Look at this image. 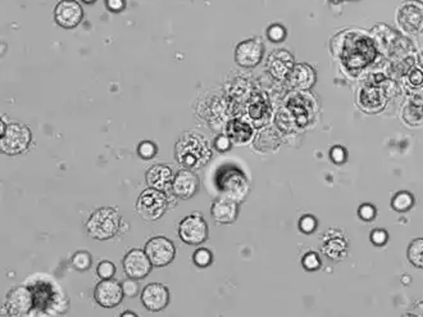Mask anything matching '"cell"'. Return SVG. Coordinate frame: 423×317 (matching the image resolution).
Masks as SVG:
<instances>
[{
	"label": "cell",
	"instance_id": "cell-1",
	"mask_svg": "<svg viewBox=\"0 0 423 317\" xmlns=\"http://www.w3.org/2000/svg\"><path fill=\"white\" fill-rule=\"evenodd\" d=\"M337 37L340 43L334 40V49L348 70L358 72L375 61L377 49L371 37L357 31H345Z\"/></svg>",
	"mask_w": 423,
	"mask_h": 317
},
{
	"label": "cell",
	"instance_id": "cell-2",
	"mask_svg": "<svg viewBox=\"0 0 423 317\" xmlns=\"http://www.w3.org/2000/svg\"><path fill=\"white\" fill-rule=\"evenodd\" d=\"M212 154L209 141L197 132H185L174 147L176 161L188 170L203 167Z\"/></svg>",
	"mask_w": 423,
	"mask_h": 317
},
{
	"label": "cell",
	"instance_id": "cell-3",
	"mask_svg": "<svg viewBox=\"0 0 423 317\" xmlns=\"http://www.w3.org/2000/svg\"><path fill=\"white\" fill-rule=\"evenodd\" d=\"M216 188L221 197L237 203L244 202L251 192L248 177L240 168L233 165H227L217 171Z\"/></svg>",
	"mask_w": 423,
	"mask_h": 317
},
{
	"label": "cell",
	"instance_id": "cell-4",
	"mask_svg": "<svg viewBox=\"0 0 423 317\" xmlns=\"http://www.w3.org/2000/svg\"><path fill=\"white\" fill-rule=\"evenodd\" d=\"M121 228V216L114 207H100L87 221V234L96 240H108L116 237Z\"/></svg>",
	"mask_w": 423,
	"mask_h": 317
},
{
	"label": "cell",
	"instance_id": "cell-5",
	"mask_svg": "<svg viewBox=\"0 0 423 317\" xmlns=\"http://www.w3.org/2000/svg\"><path fill=\"white\" fill-rule=\"evenodd\" d=\"M33 139V135L26 125L6 124L1 120V139L0 148L1 152L8 156H16L28 148Z\"/></svg>",
	"mask_w": 423,
	"mask_h": 317
},
{
	"label": "cell",
	"instance_id": "cell-6",
	"mask_svg": "<svg viewBox=\"0 0 423 317\" xmlns=\"http://www.w3.org/2000/svg\"><path fill=\"white\" fill-rule=\"evenodd\" d=\"M168 210V198L162 190L147 188L138 195L136 212L145 221H158Z\"/></svg>",
	"mask_w": 423,
	"mask_h": 317
},
{
	"label": "cell",
	"instance_id": "cell-7",
	"mask_svg": "<svg viewBox=\"0 0 423 317\" xmlns=\"http://www.w3.org/2000/svg\"><path fill=\"white\" fill-rule=\"evenodd\" d=\"M397 24L402 31L415 35L423 31V3L420 0H406L397 10Z\"/></svg>",
	"mask_w": 423,
	"mask_h": 317
},
{
	"label": "cell",
	"instance_id": "cell-8",
	"mask_svg": "<svg viewBox=\"0 0 423 317\" xmlns=\"http://www.w3.org/2000/svg\"><path fill=\"white\" fill-rule=\"evenodd\" d=\"M209 229L201 213H191L179 224V237L189 246H200L208 239Z\"/></svg>",
	"mask_w": 423,
	"mask_h": 317
},
{
	"label": "cell",
	"instance_id": "cell-9",
	"mask_svg": "<svg viewBox=\"0 0 423 317\" xmlns=\"http://www.w3.org/2000/svg\"><path fill=\"white\" fill-rule=\"evenodd\" d=\"M34 291L26 287H17L9 291L3 309L4 316H26L34 309Z\"/></svg>",
	"mask_w": 423,
	"mask_h": 317
},
{
	"label": "cell",
	"instance_id": "cell-10",
	"mask_svg": "<svg viewBox=\"0 0 423 317\" xmlns=\"http://www.w3.org/2000/svg\"><path fill=\"white\" fill-rule=\"evenodd\" d=\"M144 251L154 267H164L171 264L176 257V247L172 240L165 237H153L149 239Z\"/></svg>",
	"mask_w": 423,
	"mask_h": 317
},
{
	"label": "cell",
	"instance_id": "cell-11",
	"mask_svg": "<svg viewBox=\"0 0 423 317\" xmlns=\"http://www.w3.org/2000/svg\"><path fill=\"white\" fill-rule=\"evenodd\" d=\"M123 271L132 279L143 280L145 279L149 273H152V269L154 267L150 258L147 257V252L143 249H131L127 252L123 261Z\"/></svg>",
	"mask_w": 423,
	"mask_h": 317
},
{
	"label": "cell",
	"instance_id": "cell-12",
	"mask_svg": "<svg viewBox=\"0 0 423 317\" xmlns=\"http://www.w3.org/2000/svg\"><path fill=\"white\" fill-rule=\"evenodd\" d=\"M320 244L322 252L334 261H343L348 255V238L340 230L330 229L325 231L321 237Z\"/></svg>",
	"mask_w": 423,
	"mask_h": 317
},
{
	"label": "cell",
	"instance_id": "cell-13",
	"mask_svg": "<svg viewBox=\"0 0 423 317\" xmlns=\"http://www.w3.org/2000/svg\"><path fill=\"white\" fill-rule=\"evenodd\" d=\"M125 294L122 291V284L114 279H102V282L96 284L94 291L96 302L103 309H114L117 307Z\"/></svg>",
	"mask_w": 423,
	"mask_h": 317
},
{
	"label": "cell",
	"instance_id": "cell-14",
	"mask_svg": "<svg viewBox=\"0 0 423 317\" xmlns=\"http://www.w3.org/2000/svg\"><path fill=\"white\" fill-rule=\"evenodd\" d=\"M264 53V46L260 39H246L236 46L235 61L245 69L255 67L262 61Z\"/></svg>",
	"mask_w": 423,
	"mask_h": 317
},
{
	"label": "cell",
	"instance_id": "cell-15",
	"mask_svg": "<svg viewBox=\"0 0 423 317\" xmlns=\"http://www.w3.org/2000/svg\"><path fill=\"white\" fill-rule=\"evenodd\" d=\"M141 303L150 312H159L170 303L168 288L159 282H150L141 291Z\"/></svg>",
	"mask_w": 423,
	"mask_h": 317
},
{
	"label": "cell",
	"instance_id": "cell-16",
	"mask_svg": "<svg viewBox=\"0 0 423 317\" xmlns=\"http://www.w3.org/2000/svg\"><path fill=\"white\" fill-rule=\"evenodd\" d=\"M84 12L76 0H61L54 9V19L63 28H75L82 21Z\"/></svg>",
	"mask_w": 423,
	"mask_h": 317
},
{
	"label": "cell",
	"instance_id": "cell-17",
	"mask_svg": "<svg viewBox=\"0 0 423 317\" xmlns=\"http://www.w3.org/2000/svg\"><path fill=\"white\" fill-rule=\"evenodd\" d=\"M199 177L191 170H181L173 177L172 190L180 199H191L199 192Z\"/></svg>",
	"mask_w": 423,
	"mask_h": 317
},
{
	"label": "cell",
	"instance_id": "cell-18",
	"mask_svg": "<svg viewBox=\"0 0 423 317\" xmlns=\"http://www.w3.org/2000/svg\"><path fill=\"white\" fill-rule=\"evenodd\" d=\"M210 216L217 224L221 225L233 224L239 216V203L221 197L212 203Z\"/></svg>",
	"mask_w": 423,
	"mask_h": 317
},
{
	"label": "cell",
	"instance_id": "cell-19",
	"mask_svg": "<svg viewBox=\"0 0 423 317\" xmlns=\"http://www.w3.org/2000/svg\"><path fill=\"white\" fill-rule=\"evenodd\" d=\"M287 109L294 118V124L305 126L313 116V102L305 94H296L287 102Z\"/></svg>",
	"mask_w": 423,
	"mask_h": 317
},
{
	"label": "cell",
	"instance_id": "cell-20",
	"mask_svg": "<svg viewBox=\"0 0 423 317\" xmlns=\"http://www.w3.org/2000/svg\"><path fill=\"white\" fill-rule=\"evenodd\" d=\"M295 66L294 57L287 51H275L268 57L267 67L269 73L276 80L287 79Z\"/></svg>",
	"mask_w": 423,
	"mask_h": 317
},
{
	"label": "cell",
	"instance_id": "cell-21",
	"mask_svg": "<svg viewBox=\"0 0 423 317\" xmlns=\"http://www.w3.org/2000/svg\"><path fill=\"white\" fill-rule=\"evenodd\" d=\"M358 103L364 112L377 114L385 107L386 98L380 89L376 87H367L361 89L358 96Z\"/></svg>",
	"mask_w": 423,
	"mask_h": 317
},
{
	"label": "cell",
	"instance_id": "cell-22",
	"mask_svg": "<svg viewBox=\"0 0 423 317\" xmlns=\"http://www.w3.org/2000/svg\"><path fill=\"white\" fill-rule=\"evenodd\" d=\"M316 71L312 69L309 64L305 63H298L293 67L291 72L289 73L287 80L290 81L291 87L298 90H308L311 89L316 82Z\"/></svg>",
	"mask_w": 423,
	"mask_h": 317
},
{
	"label": "cell",
	"instance_id": "cell-23",
	"mask_svg": "<svg viewBox=\"0 0 423 317\" xmlns=\"http://www.w3.org/2000/svg\"><path fill=\"white\" fill-rule=\"evenodd\" d=\"M173 172L171 167L167 165H156L149 168L147 172V183L150 188H154L158 190H168L170 186H172Z\"/></svg>",
	"mask_w": 423,
	"mask_h": 317
},
{
	"label": "cell",
	"instance_id": "cell-24",
	"mask_svg": "<svg viewBox=\"0 0 423 317\" xmlns=\"http://www.w3.org/2000/svg\"><path fill=\"white\" fill-rule=\"evenodd\" d=\"M225 134L235 144H245L253 136V127L242 120L233 118L226 125Z\"/></svg>",
	"mask_w": 423,
	"mask_h": 317
},
{
	"label": "cell",
	"instance_id": "cell-25",
	"mask_svg": "<svg viewBox=\"0 0 423 317\" xmlns=\"http://www.w3.org/2000/svg\"><path fill=\"white\" fill-rule=\"evenodd\" d=\"M248 112L251 123L257 127L267 125L271 118V107L268 106L267 100L260 97L251 99V105L248 107Z\"/></svg>",
	"mask_w": 423,
	"mask_h": 317
},
{
	"label": "cell",
	"instance_id": "cell-26",
	"mask_svg": "<svg viewBox=\"0 0 423 317\" xmlns=\"http://www.w3.org/2000/svg\"><path fill=\"white\" fill-rule=\"evenodd\" d=\"M415 206V197L409 192H399L391 199V208L397 212L411 211Z\"/></svg>",
	"mask_w": 423,
	"mask_h": 317
},
{
	"label": "cell",
	"instance_id": "cell-27",
	"mask_svg": "<svg viewBox=\"0 0 423 317\" xmlns=\"http://www.w3.org/2000/svg\"><path fill=\"white\" fill-rule=\"evenodd\" d=\"M406 257L411 264L417 269H423V238H417L411 242Z\"/></svg>",
	"mask_w": 423,
	"mask_h": 317
},
{
	"label": "cell",
	"instance_id": "cell-28",
	"mask_svg": "<svg viewBox=\"0 0 423 317\" xmlns=\"http://www.w3.org/2000/svg\"><path fill=\"white\" fill-rule=\"evenodd\" d=\"M72 264L78 271H87L91 267L93 260H91L90 253L87 251H78L72 257Z\"/></svg>",
	"mask_w": 423,
	"mask_h": 317
},
{
	"label": "cell",
	"instance_id": "cell-29",
	"mask_svg": "<svg viewBox=\"0 0 423 317\" xmlns=\"http://www.w3.org/2000/svg\"><path fill=\"white\" fill-rule=\"evenodd\" d=\"M213 261L212 252L207 248H198L192 255V262L198 267H208Z\"/></svg>",
	"mask_w": 423,
	"mask_h": 317
},
{
	"label": "cell",
	"instance_id": "cell-30",
	"mask_svg": "<svg viewBox=\"0 0 423 317\" xmlns=\"http://www.w3.org/2000/svg\"><path fill=\"white\" fill-rule=\"evenodd\" d=\"M158 148L153 141H141L138 144V153L141 158L152 159L156 157Z\"/></svg>",
	"mask_w": 423,
	"mask_h": 317
},
{
	"label": "cell",
	"instance_id": "cell-31",
	"mask_svg": "<svg viewBox=\"0 0 423 317\" xmlns=\"http://www.w3.org/2000/svg\"><path fill=\"white\" fill-rule=\"evenodd\" d=\"M302 264L307 271H316L320 269L322 262H321L320 255L314 252H308L303 257Z\"/></svg>",
	"mask_w": 423,
	"mask_h": 317
},
{
	"label": "cell",
	"instance_id": "cell-32",
	"mask_svg": "<svg viewBox=\"0 0 423 317\" xmlns=\"http://www.w3.org/2000/svg\"><path fill=\"white\" fill-rule=\"evenodd\" d=\"M267 36L268 39L273 43H282L286 37V28L282 25L275 24L268 27Z\"/></svg>",
	"mask_w": 423,
	"mask_h": 317
},
{
	"label": "cell",
	"instance_id": "cell-33",
	"mask_svg": "<svg viewBox=\"0 0 423 317\" xmlns=\"http://www.w3.org/2000/svg\"><path fill=\"white\" fill-rule=\"evenodd\" d=\"M96 273L100 279H113L116 275V266L109 261H102L96 267Z\"/></svg>",
	"mask_w": 423,
	"mask_h": 317
},
{
	"label": "cell",
	"instance_id": "cell-34",
	"mask_svg": "<svg viewBox=\"0 0 423 317\" xmlns=\"http://www.w3.org/2000/svg\"><path fill=\"white\" fill-rule=\"evenodd\" d=\"M121 284L122 291H123V294H125L126 298H134V297L138 296V284L136 282V279L129 278V279L123 280Z\"/></svg>",
	"mask_w": 423,
	"mask_h": 317
},
{
	"label": "cell",
	"instance_id": "cell-35",
	"mask_svg": "<svg viewBox=\"0 0 423 317\" xmlns=\"http://www.w3.org/2000/svg\"><path fill=\"white\" fill-rule=\"evenodd\" d=\"M299 229L302 230L304 234H312L317 229V220L312 215H304L299 220Z\"/></svg>",
	"mask_w": 423,
	"mask_h": 317
},
{
	"label": "cell",
	"instance_id": "cell-36",
	"mask_svg": "<svg viewBox=\"0 0 423 317\" xmlns=\"http://www.w3.org/2000/svg\"><path fill=\"white\" fill-rule=\"evenodd\" d=\"M388 239H389V234L385 230L376 229L371 233V242L377 247L385 246Z\"/></svg>",
	"mask_w": 423,
	"mask_h": 317
},
{
	"label": "cell",
	"instance_id": "cell-37",
	"mask_svg": "<svg viewBox=\"0 0 423 317\" xmlns=\"http://www.w3.org/2000/svg\"><path fill=\"white\" fill-rule=\"evenodd\" d=\"M330 157L334 161V163L336 165H343L346 161V150L340 147V145H335L332 150H330Z\"/></svg>",
	"mask_w": 423,
	"mask_h": 317
},
{
	"label": "cell",
	"instance_id": "cell-38",
	"mask_svg": "<svg viewBox=\"0 0 423 317\" xmlns=\"http://www.w3.org/2000/svg\"><path fill=\"white\" fill-rule=\"evenodd\" d=\"M358 215H359V217H361L362 220L372 221L375 219V216H376V208H375L372 204L366 203V204H362V206L359 207Z\"/></svg>",
	"mask_w": 423,
	"mask_h": 317
},
{
	"label": "cell",
	"instance_id": "cell-39",
	"mask_svg": "<svg viewBox=\"0 0 423 317\" xmlns=\"http://www.w3.org/2000/svg\"><path fill=\"white\" fill-rule=\"evenodd\" d=\"M408 80L411 82V85H413L415 88L423 85V71L421 69H413L409 72Z\"/></svg>",
	"mask_w": 423,
	"mask_h": 317
},
{
	"label": "cell",
	"instance_id": "cell-40",
	"mask_svg": "<svg viewBox=\"0 0 423 317\" xmlns=\"http://www.w3.org/2000/svg\"><path fill=\"white\" fill-rule=\"evenodd\" d=\"M231 143L233 141H230V138L225 134V135H221V136L217 138L215 145H216V150L218 152H227L231 148Z\"/></svg>",
	"mask_w": 423,
	"mask_h": 317
},
{
	"label": "cell",
	"instance_id": "cell-41",
	"mask_svg": "<svg viewBox=\"0 0 423 317\" xmlns=\"http://www.w3.org/2000/svg\"><path fill=\"white\" fill-rule=\"evenodd\" d=\"M107 6L112 12H120L125 7L123 0H107Z\"/></svg>",
	"mask_w": 423,
	"mask_h": 317
},
{
	"label": "cell",
	"instance_id": "cell-42",
	"mask_svg": "<svg viewBox=\"0 0 423 317\" xmlns=\"http://www.w3.org/2000/svg\"><path fill=\"white\" fill-rule=\"evenodd\" d=\"M126 316L135 317V316H138V315H136L135 312H130V311H126V312H123V314H121V317H126Z\"/></svg>",
	"mask_w": 423,
	"mask_h": 317
},
{
	"label": "cell",
	"instance_id": "cell-43",
	"mask_svg": "<svg viewBox=\"0 0 423 317\" xmlns=\"http://www.w3.org/2000/svg\"><path fill=\"white\" fill-rule=\"evenodd\" d=\"M330 1H331V3H335V4H337V3H341L343 0H330Z\"/></svg>",
	"mask_w": 423,
	"mask_h": 317
},
{
	"label": "cell",
	"instance_id": "cell-44",
	"mask_svg": "<svg viewBox=\"0 0 423 317\" xmlns=\"http://www.w3.org/2000/svg\"><path fill=\"white\" fill-rule=\"evenodd\" d=\"M84 1H87V3H93L94 0H84Z\"/></svg>",
	"mask_w": 423,
	"mask_h": 317
},
{
	"label": "cell",
	"instance_id": "cell-45",
	"mask_svg": "<svg viewBox=\"0 0 423 317\" xmlns=\"http://www.w3.org/2000/svg\"><path fill=\"white\" fill-rule=\"evenodd\" d=\"M349 1H358V0H349Z\"/></svg>",
	"mask_w": 423,
	"mask_h": 317
}]
</instances>
